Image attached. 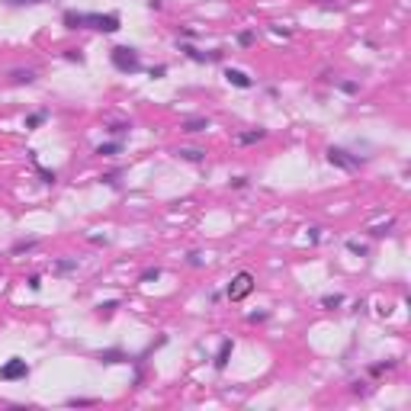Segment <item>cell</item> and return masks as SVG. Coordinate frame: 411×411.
<instances>
[{"mask_svg": "<svg viewBox=\"0 0 411 411\" xmlns=\"http://www.w3.org/2000/svg\"><path fill=\"white\" fill-rule=\"evenodd\" d=\"M225 80L231 87H238V90H251L254 87V77L248 71H241V68H225Z\"/></svg>", "mask_w": 411, "mask_h": 411, "instance_id": "obj_7", "label": "cell"}, {"mask_svg": "<svg viewBox=\"0 0 411 411\" xmlns=\"http://www.w3.org/2000/svg\"><path fill=\"white\" fill-rule=\"evenodd\" d=\"M267 318H270V312H251V315H248L251 325H257V321H267Z\"/></svg>", "mask_w": 411, "mask_h": 411, "instance_id": "obj_34", "label": "cell"}, {"mask_svg": "<svg viewBox=\"0 0 411 411\" xmlns=\"http://www.w3.org/2000/svg\"><path fill=\"white\" fill-rule=\"evenodd\" d=\"M325 157H328V164H334V167H341V170H357V167H363V164H366V157L347 151V148H338V145L328 148Z\"/></svg>", "mask_w": 411, "mask_h": 411, "instance_id": "obj_3", "label": "cell"}, {"mask_svg": "<svg viewBox=\"0 0 411 411\" xmlns=\"http://www.w3.org/2000/svg\"><path fill=\"white\" fill-rule=\"evenodd\" d=\"M318 238H321V228H318V225H312V228H308V241H318Z\"/></svg>", "mask_w": 411, "mask_h": 411, "instance_id": "obj_39", "label": "cell"}, {"mask_svg": "<svg viewBox=\"0 0 411 411\" xmlns=\"http://www.w3.org/2000/svg\"><path fill=\"white\" fill-rule=\"evenodd\" d=\"M212 122H209V116H193V119H183V132H190V135H196V132H206Z\"/></svg>", "mask_w": 411, "mask_h": 411, "instance_id": "obj_10", "label": "cell"}, {"mask_svg": "<svg viewBox=\"0 0 411 411\" xmlns=\"http://www.w3.org/2000/svg\"><path fill=\"white\" fill-rule=\"evenodd\" d=\"M65 405L68 408H93V405H100V402L97 399H68Z\"/></svg>", "mask_w": 411, "mask_h": 411, "instance_id": "obj_24", "label": "cell"}, {"mask_svg": "<svg viewBox=\"0 0 411 411\" xmlns=\"http://www.w3.org/2000/svg\"><path fill=\"white\" fill-rule=\"evenodd\" d=\"M29 161L36 164V170H39V177H42V183H49V187H52V183L58 180V177H55V170H45V167H39V161H36V151H29Z\"/></svg>", "mask_w": 411, "mask_h": 411, "instance_id": "obj_18", "label": "cell"}, {"mask_svg": "<svg viewBox=\"0 0 411 411\" xmlns=\"http://www.w3.org/2000/svg\"><path fill=\"white\" fill-rule=\"evenodd\" d=\"M26 283H29V289H32V292H39V289H42V276H39V273H32V276L26 279Z\"/></svg>", "mask_w": 411, "mask_h": 411, "instance_id": "obj_33", "label": "cell"}, {"mask_svg": "<svg viewBox=\"0 0 411 411\" xmlns=\"http://www.w3.org/2000/svg\"><path fill=\"white\" fill-rule=\"evenodd\" d=\"M26 376H29V363H26L23 357H10L0 366V379L3 382H23Z\"/></svg>", "mask_w": 411, "mask_h": 411, "instance_id": "obj_5", "label": "cell"}, {"mask_svg": "<svg viewBox=\"0 0 411 411\" xmlns=\"http://www.w3.org/2000/svg\"><path fill=\"white\" fill-rule=\"evenodd\" d=\"M338 87L344 93H360V84H357V80H338Z\"/></svg>", "mask_w": 411, "mask_h": 411, "instance_id": "obj_30", "label": "cell"}, {"mask_svg": "<svg viewBox=\"0 0 411 411\" xmlns=\"http://www.w3.org/2000/svg\"><path fill=\"white\" fill-rule=\"evenodd\" d=\"M231 353H235V341L231 338H225L222 344H218V350H215V360H212V366L218 369V373H222L225 366H228V360H231Z\"/></svg>", "mask_w": 411, "mask_h": 411, "instance_id": "obj_9", "label": "cell"}, {"mask_svg": "<svg viewBox=\"0 0 411 411\" xmlns=\"http://www.w3.org/2000/svg\"><path fill=\"white\" fill-rule=\"evenodd\" d=\"M65 58H68V61H77V65H84L87 55L80 52V49H65Z\"/></svg>", "mask_w": 411, "mask_h": 411, "instance_id": "obj_28", "label": "cell"}, {"mask_svg": "<svg viewBox=\"0 0 411 411\" xmlns=\"http://www.w3.org/2000/svg\"><path fill=\"white\" fill-rule=\"evenodd\" d=\"M84 29H97V32L113 36V32L122 29V19L119 13H84Z\"/></svg>", "mask_w": 411, "mask_h": 411, "instance_id": "obj_2", "label": "cell"}, {"mask_svg": "<svg viewBox=\"0 0 411 411\" xmlns=\"http://www.w3.org/2000/svg\"><path fill=\"white\" fill-rule=\"evenodd\" d=\"M395 366V360H386V363H373V366H369V373H373V376H382V373H386V369H392Z\"/></svg>", "mask_w": 411, "mask_h": 411, "instance_id": "obj_29", "label": "cell"}, {"mask_svg": "<svg viewBox=\"0 0 411 411\" xmlns=\"http://www.w3.org/2000/svg\"><path fill=\"white\" fill-rule=\"evenodd\" d=\"M52 270L58 273V276H65V273L77 270V257H61V260H55V264H52Z\"/></svg>", "mask_w": 411, "mask_h": 411, "instance_id": "obj_15", "label": "cell"}, {"mask_svg": "<svg viewBox=\"0 0 411 411\" xmlns=\"http://www.w3.org/2000/svg\"><path fill=\"white\" fill-rule=\"evenodd\" d=\"M122 151V138H113V141H103V145H97V154L100 157H116Z\"/></svg>", "mask_w": 411, "mask_h": 411, "instance_id": "obj_14", "label": "cell"}, {"mask_svg": "<svg viewBox=\"0 0 411 411\" xmlns=\"http://www.w3.org/2000/svg\"><path fill=\"white\" fill-rule=\"evenodd\" d=\"M225 292H228V299H231V302H241V299H248L251 292H254V273H248V270L235 273Z\"/></svg>", "mask_w": 411, "mask_h": 411, "instance_id": "obj_4", "label": "cell"}, {"mask_svg": "<svg viewBox=\"0 0 411 411\" xmlns=\"http://www.w3.org/2000/svg\"><path fill=\"white\" fill-rule=\"evenodd\" d=\"M187 264L190 267H203V254H200V251H190V254H187Z\"/></svg>", "mask_w": 411, "mask_h": 411, "instance_id": "obj_32", "label": "cell"}, {"mask_svg": "<svg viewBox=\"0 0 411 411\" xmlns=\"http://www.w3.org/2000/svg\"><path fill=\"white\" fill-rule=\"evenodd\" d=\"M119 177H122V170H109V174H103V177H100V183H106V187L119 190Z\"/></svg>", "mask_w": 411, "mask_h": 411, "instance_id": "obj_23", "label": "cell"}, {"mask_svg": "<svg viewBox=\"0 0 411 411\" xmlns=\"http://www.w3.org/2000/svg\"><path fill=\"white\" fill-rule=\"evenodd\" d=\"M36 238H23V241H16V244H13V248H10V254H23V251H32V248H36Z\"/></svg>", "mask_w": 411, "mask_h": 411, "instance_id": "obj_22", "label": "cell"}, {"mask_svg": "<svg viewBox=\"0 0 411 411\" xmlns=\"http://www.w3.org/2000/svg\"><path fill=\"white\" fill-rule=\"evenodd\" d=\"M347 251H350V254H357V257H366V244L357 241V238H350V241H347Z\"/></svg>", "mask_w": 411, "mask_h": 411, "instance_id": "obj_27", "label": "cell"}, {"mask_svg": "<svg viewBox=\"0 0 411 411\" xmlns=\"http://www.w3.org/2000/svg\"><path fill=\"white\" fill-rule=\"evenodd\" d=\"M177 49H180L183 55H187L190 61H196V65H209V61H222V49H212V52H200L196 45H190V42H177Z\"/></svg>", "mask_w": 411, "mask_h": 411, "instance_id": "obj_6", "label": "cell"}, {"mask_svg": "<svg viewBox=\"0 0 411 411\" xmlns=\"http://www.w3.org/2000/svg\"><path fill=\"white\" fill-rule=\"evenodd\" d=\"M180 36H183V39H196V36H200V32H196L193 26H183V29H180Z\"/></svg>", "mask_w": 411, "mask_h": 411, "instance_id": "obj_36", "label": "cell"}, {"mask_svg": "<svg viewBox=\"0 0 411 411\" xmlns=\"http://www.w3.org/2000/svg\"><path fill=\"white\" fill-rule=\"evenodd\" d=\"M151 279H161V267H148V270H141L138 283H151Z\"/></svg>", "mask_w": 411, "mask_h": 411, "instance_id": "obj_26", "label": "cell"}, {"mask_svg": "<svg viewBox=\"0 0 411 411\" xmlns=\"http://www.w3.org/2000/svg\"><path fill=\"white\" fill-rule=\"evenodd\" d=\"M231 187H235V190H244V187H248V177H235V180H231Z\"/></svg>", "mask_w": 411, "mask_h": 411, "instance_id": "obj_38", "label": "cell"}, {"mask_svg": "<svg viewBox=\"0 0 411 411\" xmlns=\"http://www.w3.org/2000/svg\"><path fill=\"white\" fill-rule=\"evenodd\" d=\"M97 363H103V366H113V363H132V357H129L122 347H106V350L97 353Z\"/></svg>", "mask_w": 411, "mask_h": 411, "instance_id": "obj_8", "label": "cell"}, {"mask_svg": "<svg viewBox=\"0 0 411 411\" xmlns=\"http://www.w3.org/2000/svg\"><path fill=\"white\" fill-rule=\"evenodd\" d=\"M148 74H151L154 80H157V77H164V74H167V65H154V68H151V71H148Z\"/></svg>", "mask_w": 411, "mask_h": 411, "instance_id": "obj_35", "label": "cell"}, {"mask_svg": "<svg viewBox=\"0 0 411 411\" xmlns=\"http://www.w3.org/2000/svg\"><path fill=\"white\" fill-rule=\"evenodd\" d=\"M344 305V296L341 292H328V296H321V308H341Z\"/></svg>", "mask_w": 411, "mask_h": 411, "instance_id": "obj_19", "label": "cell"}, {"mask_svg": "<svg viewBox=\"0 0 411 411\" xmlns=\"http://www.w3.org/2000/svg\"><path fill=\"white\" fill-rule=\"evenodd\" d=\"M129 129H132L129 122H113V126H109V135H116V138H126Z\"/></svg>", "mask_w": 411, "mask_h": 411, "instance_id": "obj_25", "label": "cell"}, {"mask_svg": "<svg viewBox=\"0 0 411 411\" xmlns=\"http://www.w3.org/2000/svg\"><path fill=\"white\" fill-rule=\"evenodd\" d=\"M148 10H161V0H148Z\"/></svg>", "mask_w": 411, "mask_h": 411, "instance_id": "obj_40", "label": "cell"}, {"mask_svg": "<svg viewBox=\"0 0 411 411\" xmlns=\"http://www.w3.org/2000/svg\"><path fill=\"white\" fill-rule=\"evenodd\" d=\"M267 138V129H251V132H238L235 141L238 145H257V141Z\"/></svg>", "mask_w": 411, "mask_h": 411, "instance_id": "obj_12", "label": "cell"}, {"mask_svg": "<svg viewBox=\"0 0 411 411\" xmlns=\"http://www.w3.org/2000/svg\"><path fill=\"white\" fill-rule=\"evenodd\" d=\"M109 61H113V68L119 74H138L141 71V55H138V49H132V45H116V49L109 52Z\"/></svg>", "mask_w": 411, "mask_h": 411, "instance_id": "obj_1", "label": "cell"}, {"mask_svg": "<svg viewBox=\"0 0 411 411\" xmlns=\"http://www.w3.org/2000/svg\"><path fill=\"white\" fill-rule=\"evenodd\" d=\"M32 3H45V0H6V6H13V10L16 6H32Z\"/></svg>", "mask_w": 411, "mask_h": 411, "instance_id": "obj_31", "label": "cell"}, {"mask_svg": "<svg viewBox=\"0 0 411 411\" xmlns=\"http://www.w3.org/2000/svg\"><path fill=\"white\" fill-rule=\"evenodd\" d=\"M45 119H49V109H36V113H29V116H26V122H23V126H26V129H39Z\"/></svg>", "mask_w": 411, "mask_h": 411, "instance_id": "obj_16", "label": "cell"}, {"mask_svg": "<svg viewBox=\"0 0 411 411\" xmlns=\"http://www.w3.org/2000/svg\"><path fill=\"white\" fill-rule=\"evenodd\" d=\"M254 42H257V32H254V29H244V32H238V45H241V49H251Z\"/></svg>", "mask_w": 411, "mask_h": 411, "instance_id": "obj_21", "label": "cell"}, {"mask_svg": "<svg viewBox=\"0 0 411 411\" xmlns=\"http://www.w3.org/2000/svg\"><path fill=\"white\" fill-rule=\"evenodd\" d=\"M177 157L190 161V164H200V161H206V151L203 148H177Z\"/></svg>", "mask_w": 411, "mask_h": 411, "instance_id": "obj_13", "label": "cell"}, {"mask_svg": "<svg viewBox=\"0 0 411 411\" xmlns=\"http://www.w3.org/2000/svg\"><path fill=\"white\" fill-rule=\"evenodd\" d=\"M321 3H325V0H321Z\"/></svg>", "mask_w": 411, "mask_h": 411, "instance_id": "obj_41", "label": "cell"}, {"mask_svg": "<svg viewBox=\"0 0 411 411\" xmlns=\"http://www.w3.org/2000/svg\"><path fill=\"white\" fill-rule=\"evenodd\" d=\"M392 228H395V218H386V222H379V225H373V228H369V238H386Z\"/></svg>", "mask_w": 411, "mask_h": 411, "instance_id": "obj_17", "label": "cell"}, {"mask_svg": "<svg viewBox=\"0 0 411 411\" xmlns=\"http://www.w3.org/2000/svg\"><path fill=\"white\" fill-rule=\"evenodd\" d=\"M350 389H353V392H357V395H366V392H369V386H366V382H353Z\"/></svg>", "mask_w": 411, "mask_h": 411, "instance_id": "obj_37", "label": "cell"}, {"mask_svg": "<svg viewBox=\"0 0 411 411\" xmlns=\"http://www.w3.org/2000/svg\"><path fill=\"white\" fill-rule=\"evenodd\" d=\"M10 84L19 87V84H36V71L32 68H16V71H10Z\"/></svg>", "mask_w": 411, "mask_h": 411, "instance_id": "obj_11", "label": "cell"}, {"mask_svg": "<svg viewBox=\"0 0 411 411\" xmlns=\"http://www.w3.org/2000/svg\"><path fill=\"white\" fill-rule=\"evenodd\" d=\"M116 308H119V299H109V302H100L97 305V315H100V318H109Z\"/></svg>", "mask_w": 411, "mask_h": 411, "instance_id": "obj_20", "label": "cell"}]
</instances>
